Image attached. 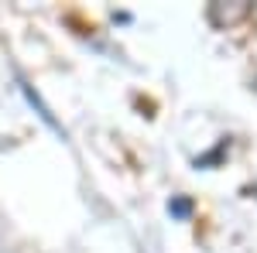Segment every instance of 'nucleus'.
<instances>
[{
  "label": "nucleus",
  "mask_w": 257,
  "mask_h": 253,
  "mask_svg": "<svg viewBox=\"0 0 257 253\" xmlns=\"http://www.w3.org/2000/svg\"><path fill=\"white\" fill-rule=\"evenodd\" d=\"M168 212L175 215V219H189V215H192V202H189V198H172V202H168Z\"/></svg>",
  "instance_id": "obj_1"
}]
</instances>
